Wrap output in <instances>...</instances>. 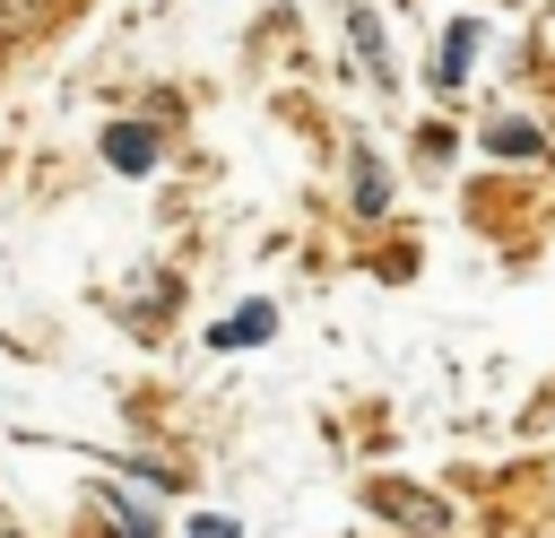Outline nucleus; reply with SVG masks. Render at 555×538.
Instances as JSON below:
<instances>
[{
    "instance_id": "6",
    "label": "nucleus",
    "mask_w": 555,
    "mask_h": 538,
    "mask_svg": "<svg viewBox=\"0 0 555 538\" xmlns=\"http://www.w3.org/2000/svg\"><path fill=\"white\" fill-rule=\"evenodd\" d=\"M347 26H356V43H364V69H373V78H390V43H382V26H373L364 9H356Z\"/></svg>"
},
{
    "instance_id": "2",
    "label": "nucleus",
    "mask_w": 555,
    "mask_h": 538,
    "mask_svg": "<svg viewBox=\"0 0 555 538\" xmlns=\"http://www.w3.org/2000/svg\"><path fill=\"white\" fill-rule=\"evenodd\" d=\"M269 321H278L269 304H243V312H225V321H217V347H260V338H269Z\"/></svg>"
},
{
    "instance_id": "5",
    "label": "nucleus",
    "mask_w": 555,
    "mask_h": 538,
    "mask_svg": "<svg viewBox=\"0 0 555 538\" xmlns=\"http://www.w3.org/2000/svg\"><path fill=\"white\" fill-rule=\"evenodd\" d=\"M382 200H390V182H382L373 148H356V208H364V217H382Z\"/></svg>"
},
{
    "instance_id": "8",
    "label": "nucleus",
    "mask_w": 555,
    "mask_h": 538,
    "mask_svg": "<svg viewBox=\"0 0 555 538\" xmlns=\"http://www.w3.org/2000/svg\"><path fill=\"white\" fill-rule=\"evenodd\" d=\"M512 148H520V156L538 148V139H529V121H494V156H512Z\"/></svg>"
},
{
    "instance_id": "1",
    "label": "nucleus",
    "mask_w": 555,
    "mask_h": 538,
    "mask_svg": "<svg viewBox=\"0 0 555 538\" xmlns=\"http://www.w3.org/2000/svg\"><path fill=\"white\" fill-rule=\"evenodd\" d=\"M104 156H113V165H121V174H147V165H156V139H147V130H139V121H121V130H113V139H104Z\"/></svg>"
},
{
    "instance_id": "3",
    "label": "nucleus",
    "mask_w": 555,
    "mask_h": 538,
    "mask_svg": "<svg viewBox=\"0 0 555 538\" xmlns=\"http://www.w3.org/2000/svg\"><path fill=\"white\" fill-rule=\"evenodd\" d=\"M373 512H399V521H416V529H442V503H425V495H408V486H373Z\"/></svg>"
},
{
    "instance_id": "4",
    "label": "nucleus",
    "mask_w": 555,
    "mask_h": 538,
    "mask_svg": "<svg viewBox=\"0 0 555 538\" xmlns=\"http://www.w3.org/2000/svg\"><path fill=\"white\" fill-rule=\"evenodd\" d=\"M468 52H477V26H451V35H442V69H434V78H442V87H460V78H468Z\"/></svg>"
},
{
    "instance_id": "7",
    "label": "nucleus",
    "mask_w": 555,
    "mask_h": 538,
    "mask_svg": "<svg viewBox=\"0 0 555 538\" xmlns=\"http://www.w3.org/2000/svg\"><path fill=\"white\" fill-rule=\"evenodd\" d=\"M35 17H43V0H0V43H9V35H26Z\"/></svg>"
}]
</instances>
